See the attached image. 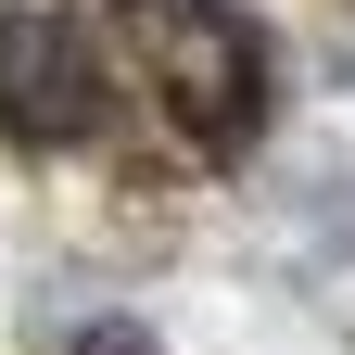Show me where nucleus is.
Masks as SVG:
<instances>
[{
  "label": "nucleus",
  "instance_id": "nucleus-2",
  "mask_svg": "<svg viewBox=\"0 0 355 355\" xmlns=\"http://www.w3.org/2000/svg\"><path fill=\"white\" fill-rule=\"evenodd\" d=\"M0 127L13 140H89L102 127V76L64 13H0Z\"/></svg>",
  "mask_w": 355,
  "mask_h": 355
},
{
  "label": "nucleus",
  "instance_id": "nucleus-1",
  "mask_svg": "<svg viewBox=\"0 0 355 355\" xmlns=\"http://www.w3.org/2000/svg\"><path fill=\"white\" fill-rule=\"evenodd\" d=\"M127 38H140L153 102L178 114L191 153H241L266 127V51L229 0H127Z\"/></svg>",
  "mask_w": 355,
  "mask_h": 355
},
{
  "label": "nucleus",
  "instance_id": "nucleus-3",
  "mask_svg": "<svg viewBox=\"0 0 355 355\" xmlns=\"http://www.w3.org/2000/svg\"><path fill=\"white\" fill-rule=\"evenodd\" d=\"M64 355H153V330H127V318H89Z\"/></svg>",
  "mask_w": 355,
  "mask_h": 355
}]
</instances>
